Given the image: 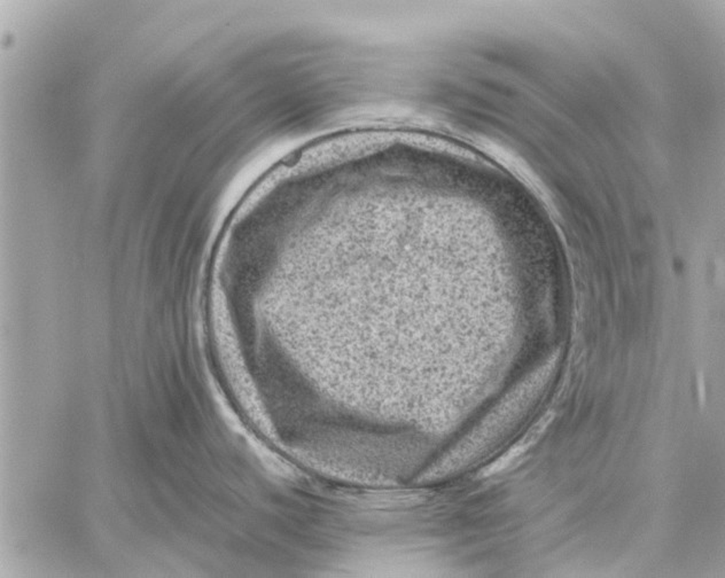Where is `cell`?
I'll use <instances>...</instances> for the list:
<instances>
[{"instance_id": "6da1fadb", "label": "cell", "mask_w": 725, "mask_h": 578, "mask_svg": "<svg viewBox=\"0 0 725 578\" xmlns=\"http://www.w3.org/2000/svg\"><path fill=\"white\" fill-rule=\"evenodd\" d=\"M531 445H533V444L529 443L527 440H522L520 443L516 444V447H513L512 449L509 450V451H507L503 457L498 458L496 462H494L492 464L487 466V467L481 472V477H492V475H494V474L499 473L502 470L507 469V467H509V465L516 462V459H518L520 455H524V453H525L526 451L531 447Z\"/></svg>"}]
</instances>
